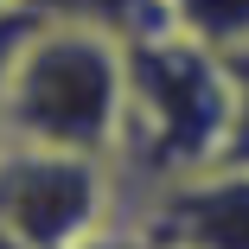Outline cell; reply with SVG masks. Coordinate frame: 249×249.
Listing matches in <instances>:
<instances>
[{
    "mask_svg": "<svg viewBox=\"0 0 249 249\" xmlns=\"http://www.w3.org/2000/svg\"><path fill=\"white\" fill-rule=\"evenodd\" d=\"M230 128V71L224 52L173 26L128 38V128H122V205L173 179L211 173Z\"/></svg>",
    "mask_w": 249,
    "mask_h": 249,
    "instance_id": "6da1fadb",
    "label": "cell"
},
{
    "mask_svg": "<svg viewBox=\"0 0 249 249\" xmlns=\"http://www.w3.org/2000/svg\"><path fill=\"white\" fill-rule=\"evenodd\" d=\"M122 128H128V38L38 19L0 96V134L26 147L115 160Z\"/></svg>",
    "mask_w": 249,
    "mask_h": 249,
    "instance_id": "7a4b0ae2",
    "label": "cell"
},
{
    "mask_svg": "<svg viewBox=\"0 0 249 249\" xmlns=\"http://www.w3.org/2000/svg\"><path fill=\"white\" fill-rule=\"evenodd\" d=\"M122 217L115 160L0 141V236L26 249H89Z\"/></svg>",
    "mask_w": 249,
    "mask_h": 249,
    "instance_id": "3957f363",
    "label": "cell"
},
{
    "mask_svg": "<svg viewBox=\"0 0 249 249\" xmlns=\"http://www.w3.org/2000/svg\"><path fill=\"white\" fill-rule=\"evenodd\" d=\"M115 224H134L173 249H249V173L211 166V173L173 179L160 192L128 198Z\"/></svg>",
    "mask_w": 249,
    "mask_h": 249,
    "instance_id": "277c9868",
    "label": "cell"
},
{
    "mask_svg": "<svg viewBox=\"0 0 249 249\" xmlns=\"http://www.w3.org/2000/svg\"><path fill=\"white\" fill-rule=\"evenodd\" d=\"M32 19H52V26H96V32H115V38H141V32H160L166 13L160 0H13Z\"/></svg>",
    "mask_w": 249,
    "mask_h": 249,
    "instance_id": "5b68a950",
    "label": "cell"
},
{
    "mask_svg": "<svg viewBox=\"0 0 249 249\" xmlns=\"http://www.w3.org/2000/svg\"><path fill=\"white\" fill-rule=\"evenodd\" d=\"M160 13L173 32L211 45V52L249 45V0H160Z\"/></svg>",
    "mask_w": 249,
    "mask_h": 249,
    "instance_id": "8992f818",
    "label": "cell"
},
{
    "mask_svg": "<svg viewBox=\"0 0 249 249\" xmlns=\"http://www.w3.org/2000/svg\"><path fill=\"white\" fill-rule=\"evenodd\" d=\"M224 71H230V128H224L217 166H243L249 173V45H230Z\"/></svg>",
    "mask_w": 249,
    "mask_h": 249,
    "instance_id": "52a82bcc",
    "label": "cell"
},
{
    "mask_svg": "<svg viewBox=\"0 0 249 249\" xmlns=\"http://www.w3.org/2000/svg\"><path fill=\"white\" fill-rule=\"evenodd\" d=\"M38 32V19L26 13V7H0V96H7V83H13V64H19V52H26V38Z\"/></svg>",
    "mask_w": 249,
    "mask_h": 249,
    "instance_id": "ba28073f",
    "label": "cell"
},
{
    "mask_svg": "<svg viewBox=\"0 0 249 249\" xmlns=\"http://www.w3.org/2000/svg\"><path fill=\"white\" fill-rule=\"evenodd\" d=\"M0 7H7V0H0Z\"/></svg>",
    "mask_w": 249,
    "mask_h": 249,
    "instance_id": "9c48e42d",
    "label": "cell"
},
{
    "mask_svg": "<svg viewBox=\"0 0 249 249\" xmlns=\"http://www.w3.org/2000/svg\"><path fill=\"white\" fill-rule=\"evenodd\" d=\"M0 141H7V134H0Z\"/></svg>",
    "mask_w": 249,
    "mask_h": 249,
    "instance_id": "30bf717a",
    "label": "cell"
}]
</instances>
